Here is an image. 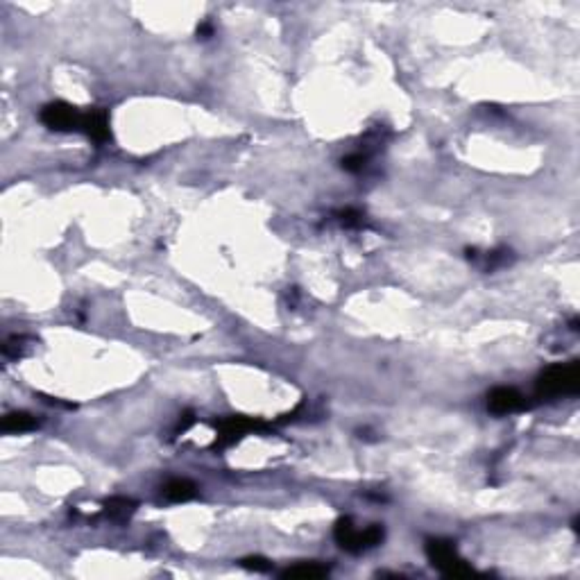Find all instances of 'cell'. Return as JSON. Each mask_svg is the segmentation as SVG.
I'll return each mask as SVG.
<instances>
[{
  "label": "cell",
  "mask_w": 580,
  "mask_h": 580,
  "mask_svg": "<svg viewBox=\"0 0 580 580\" xmlns=\"http://www.w3.org/2000/svg\"><path fill=\"white\" fill-rule=\"evenodd\" d=\"M580 385V370L578 363H560L548 367L544 374L537 378V395L540 397H560L574 395Z\"/></svg>",
  "instance_id": "1"
},
{
  "label": "cell",
  "mask_w": 580,
  "mask_h": 580,
  "mask_svg": "<svg viewBox=\"0 0 580 580\" xmlns=\"http://www.w3.org/2000/svg\"><path fill=\"white\" fill-rule=\"evenodd\" d=\"M426 557H428V562L445 576L458 578V576L471 574V567L458 555L456 546H453V542H449V540H440V537H431V540H426Z\"/></svg>",
  "instance_id": "2"
},
{
  "label": "cell",
  "mask_w": 580,
  "mask_h": 580,
  "mask_svg": "<svg viewBox=\"0 0 580 580\" xmlns=\"http://www.w3.org/2000/svg\"><path fill=\"white\" fill-rule=\"evenodd\" d=\"M82 121H84V113H80L68 102H50L44 107V111H41V123L55 132L82 130Z\"/></svg>",
  "instance_id": "3"
},
{
  "label": "cell",
  "mask_w": 580,
  "mask_h": 580,
  "mask_svg": "<svg viewBox=\"0 0 580 580\" xmlns=\"http://www.w3.org/2000/svg\"><path fill=\"white\" fill-rule=\"evenodd\" d=\"M488 408L494 415H508L526 408V397L514 388H494L488 395Z\"/></svg>",
  "instance_id": "4"
},
{
  "label": "cell",
  "mask_w": 580,
  "mask_h": 580,
  "mask_svg": "<svg viewBox=\"0 0 580 580\" xmlns=\"http://www.w3.org/2000/svg\"><path fill=\"white\" fill-rule=\"evenodd\" d=\"M82 132H87L89 139H93L96 143H104L111 139V130H109V116L102 109H93L89 113H84L82 121Z\"/></svg>",
  "instance_id": "5"
},
{
  "label": "cell",
  "mask_w": 580,
  "mask_h": 580,
  "mask_svg": "<svg viewBox=\"0 0 580 580\" xmlns=\"http://www.w3.org/2000/svg\"><path fill=\"white\" fill-rule=\"evenodd\" d=\"M333 537H335V542L345 548V551H350V553H361L363 551L361 548V531L354 526L352 517H340V519L335 522Z\"/></svg>",
  "instance_id": "6"
},
{
  "label": "cell",
  "mask_w": 580,
  "mask_h": 580,
  "mask_svg": "<svg viewBox=\"0 0 580 580\" xmlns=\"http://www.w3.org/2000/svg\"><path fill=\"white\" fill-rule=\"evenodd\" d=\"M197 494V485L188 479H173L163 485V497L173 503H184L191 501Z\"/></svg>",
  "instance_id": "7"
},
{
  "label": "cell",
  "mask_w": 580,
  "mask_h": 580,
  "mask_svg": "<svg viewBox=\"0 0 580 580\" xmlns=\"http://www.w3.org/2000/svg\"><path fill=\"white\" fill-rule=\"evenodd\" d=\"M39 426V421L35 415L25 413V410H16V413H9L3 417V431L5 433H25V431H32Z\"/></svg>",
  "instance_id": "8"
},
{
  "label": "cell",
  "mask_w": 580,
  "mask_h": 580,
  "mask_svg": "<svg viewBox=\"0 0 580 580\" xmlns=\"http://www.w3.org/2000/svg\"><path fill=\"white\" fill-rule=\"evenodd\" d=\"M329 574V567L320 562H300L295 567H288L281 576L283 578H324Z\"/></svg>",
  "instance_id": "9"
},
{
  "label": "cell",
  "mask_w": 580,
  "mask_h": 580,
  "mask_svg": "<svg viewBox=\"0 0 580 580\" xmlns=\"http://www.w3.org/2000/svg\"><path fill=\"white\" fill-rule=\"evenodd\" d=\"M136 510V503L132 499H109L107 503H104V512H107L109 517H113V519H128V517Z\"/></svg>",
  "instance_id": "10"
},
{
  "label": "cell",
  "mask_w": 580,
  "mask_h": 580,
  "mask_svg": "<svg viewBox=\"0 0 580 580\" xmlns=\"http://www.w3.org/2000/svg\"><path fill=\"white\" fill-rule=\"evenodd\" d=\"M25 343H27V338H23V335H14V338H9L3 345V354L5 356H12V358L23 356L25 354Z\"/></svg>",
  "instance_id": "11"
},
{
  "label": "cell",
  "mask_w": 580,
  "mask_h": 580,
  "mask_svg": "<svg viewBox=\"0 0 580 580\" xmlns=\"http://www.w3.org/2000/svg\"><path fill=\"white\" fill-rule=\"evenodd\" d=\"M338 223L345 227H361L363 225V214L356 209H345L338 214Z\"/></svg>",
  "instance_id": "12"
},
{
  "label": "cell",
  "mask_w": 580,
  "mask_h": 580,
  "mask_svg": "<svg viewBox=\"0 0 580 580\" xmlns=\"http://www.w3.org/2000/svg\"><path fill=\"white\" fill-rule=\"evenodd\" d=\"M240 564L249 569V572H270V560H266V557H261V555H252V557H245V560H240Z\"/></svg>",
  "instance_id": "13"
},
{
  "label": "cell",
  "mask_w": 580,
  "mask_h": 580,
  "mask_svg": "<svg viewBox=\"0 0 580 580\" xmlns=\"http://www.w3.org/2000/svg\"><path fill=\"white\" fill-rule=\"evenodd\" d=\"M365 161H367V156L356 152V154L345 156V159H343V168H345V171H350V173H361L363 168H365Z\"/></svg>",
  "instance_id": "14"
},
{
  "label": "cell",
  "mask_w": 580,
  "mask_h": 580,
  "mask_svg": "<svg viewBox=\"0 0 580 580\" xmlns=\"http://www.w3.org/2000/svg\"><path fill=\"white\" fill-rule=\"evenodd\" d=\"M193 424H195V413H193V410H186L184 415H179V421H177V426H175V436L186 433V431L191 428Z\"/></svg>",
  "instance_id": "15"
},
{
  "label": "cell",
  "mask_w": 580,
  "mask_h": 580,
  "mask_svg": "<svg viewBox=\"0 0 580 580\" xmlns=\"http://www.w3.org/2000/svg\"><path fill=\"white\" fill-rule=\"evenodd\" d=\"M211 32H214V30H211L209 23H204V25H199V27H197V37H202V39L211 37Z\"/></svg>",
  "instance_id": "16"
}]
</instances>
